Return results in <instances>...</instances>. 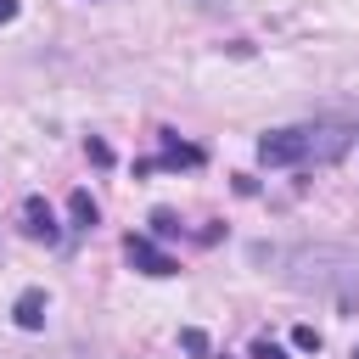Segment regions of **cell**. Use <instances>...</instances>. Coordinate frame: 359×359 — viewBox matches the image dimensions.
<instances>
[{"instance_id":"obj_1","label":"cell","mask_w":359,"mask_h":359,"mask_svg":"<svg viewBox=\"0 0 359 359\" xmlns=\"http://www.w3.org/2000/svg\"><path fill=\"white\" fill-rule=\"evenodd\" d=\"M348 146H353V129H342V123H297V129H269L258 140V163H269V168L337 163Z\"/></svg>"},{"instance_id":"obj_2","label":"cell","mask_w":359,"mask_h":359,"mask_svg":"<svg viewBox=\"0 0 359 359\" xmlns=\"http://www.w3.org/2000/svg\"><path fill=\"white\" fill-rule=\"evenodd\" d=\"M123 258H129V264H135L140 275H157V280L180 269V264H174V258H168V252H163L157 241H146V236H129V241H123Z\"/></svg>"},{"instance_id":"obj_3","label":"cell","mask_w":359,"mask_h":359,"mask_svg":"<svg viewBox=\"0 0 359 359\" xmlns=\"http://www.w3.org/2000/svg\"><path fill=\"white\" fill-rule=\"evenodd\" d=\"M17 219H22V230H28L34 241H56V236H62V230H56V213H50L39 196H28V202L17 208Z\"/></svg>"},{"instance_id":"obj_4","label":"cell","mask_w":359,"mask_h":359,"mask_svg":"<svg viewBox=\"0 0 359 359\" xmlns=\"http://www.w3.org/2000/svg\"><path fill=\"white\" fill-rule=\"evenodd\" d=\"M45 309H50V303H45V292H39V286H28V292L11 303V320H17L22 331H39V325H45Z\"/></svg>"},{"instance_id":"obj_5","label":"cell","mask_w":359,"mask_h":359,"mask_svg":"<svg viewBox=\"0 0 359 359\" xmlns=\"http://www.w3.org/2000/svg\"><path fill=\"white\" fill-rule=\"evenodd\" d=\"M163 163H185V168H196V163H202V146H185L180 135L163 129Z\"/></svg>"},{"instance_id":"obj_6","label":"cell","mask_w":359,"mask_h":359,"mask_svg":"<svg viewBox=\"0 0 359 359\" xmlns=\"http://www.w3.org/2000/svg\"><path fill=\"white\" fill-rule=\"evenodd\" d=\"M67 219H73V230H90L101 213H95V202H90V191H73L67 196Z\"/></svg>"},{"instance_id":"obj_7","label":"cell","mask_w":359,"mask_h":359,"mask_svg":"<svg viewBox=\"0 0 359 359\" xmlns=\"http://www.w3.org/2000/svg\"><path fill=\"white\" fill-rule=\"evenodd\" d=\"M292 342H297L303 353H320V331H314V325H297V331H292Z\"/></svg>"},{"instance_id":"obj_8","label":"cell","mask_w":359,"mask_h":359,"mask_svg":"<svg viewBox=\"0 0 359 359\" xmlns=\"http://www.w3.org/2000/svg\"><path fill=\"white\" fill-rule=\"evenodd\" d=\"M180 348H185V353H196V359H202V353H208V337H202V331H180Z\"/></svg>"},{"instance_id":"obj_9","label":"cell","mask_w":359,"mask_h":359,"mask_svg":"<svg viewBox=\"0 0 359 359\" xmlns=\"http://www.w3.org/2000/svg\"><path fill=\"white\" fill-rule=\"evenodd\" d=\"M151 230H157V236H174V230H180V219H174V213H163V208H157V213H151Z\"/></svg>"},{"instance_id":"obj_10","label":"cell","mask_w":359,"mask_h":359,"mask_svg":"<svg viewBox=\"0 0 359 359\" xmlns=\"http://www.w3.org/2000/svg\"><path fill=\"white\" fill-rule=\"evenodd\" d=\"M252 359H280V348L275 342H252Z\"/></svg>"},{"instance_id":"obj_11","label":"cell","mask_w":359,"mask_h":359,"mask_svg":"<svg viewBox=\"0 0 359 359\" xmlns=\"http://www.w3.org/2000/svg\"><path fill=\"white\" fill-rule=\"evenodd\" d=\"M17 17V0H0V22H11Z\"/></svg>"},{"instance_id":"obj_12","label":"cell","mask_w":359,"mask_h":359,"mask_svg":"<svg viewBox=\"0 0 359 359\" xmlns=\"http://www.w3.org/2000/svg\"><path fill=\"white\" fill-rule=\"evenodd\" d=\"M202 6H219V0H202Z\"/></svg>"},{"instance_id":"obj_13","label":"cell","mask_w":359,"mask_h":359,"mask_svg":"<svg viewBox=\"0 0 359 359\" xmlns=\"http://www.w3.org/2000/svg\"><path fill=\"white\" fill-rule=\"evenodd\" d=\"M353 359H359V348H353Z\"/></svg>"}]
</instances>
